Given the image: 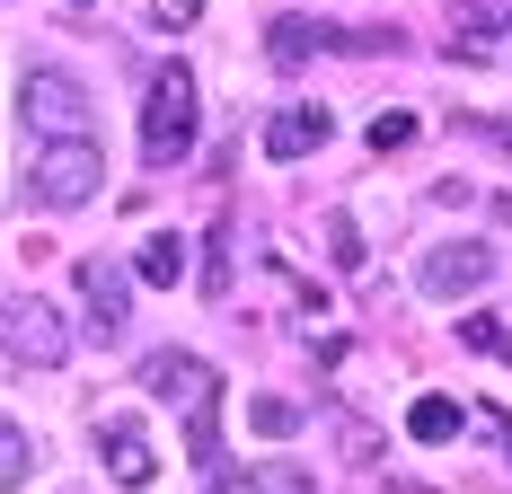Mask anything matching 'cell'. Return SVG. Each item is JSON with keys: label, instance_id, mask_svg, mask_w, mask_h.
Wrapping results in <instances>:
<instances>
[{"label": "cell", "instance_id": "obj_1", "mask_svg": "<svg viewBox=\"0 0 512 494\" xmlns=\"http://www.w3.org/2000/svg\"><path fill=\"white\" fill-rule=\"evenodd\" d=\"M195 124H204L195 71H186V62L151 71V98H142V159H151V168H177V159L195 150Z\"/></svg>", "mask_w": 512, "mask_h": 494}, {"label": "cell", "instance_id": "obj_2", "mask_svg": "<svg viewBox=\"0 0 512 494\" xmlns=\"http://www.w3.org/2000/svg\"><path fill=\"white\" fill-rule=\"evenodd\" d=\"M18 115H27L36 142H98L89 133V89L71 71H53V62H27L18 71Z\"/></svg>", "mask_w": 512, "mask_h": 494}, {"label": "cell", "instance_id": "obj_3", "mask_svg": "<svg viewBox=\"0 0 512 494\" xmlns=\"http://www.w3.org/2000/svg\"><path fill=\"white\" fill-rule=\"evenodd\" d=\"M106 177V150L98 142H36V168H27V186L45 212H71V203H89Z\"/></svg>", "mask_w": 512, "mask_h": 494}, {"label": "cell", "instance_id": "obj_4", "mask_svg": "<svg viewBox=\"0 0 512 494\" xmlns=\"http://www.w3.org/2000/svg\"><path fill=\"white\" fill-rule=\"evenodd\" d=\"M0 345L18 353V362H36V371H53L62 353H71V327H62V309L36 292H18V300H0Z\"/></svg>", "mask_w": 512, "mask_h": 494}, {"label": "cell", "instance_id": "obj_5", "mask_svg": "<svg viewBox=\"0 0 512 494\" xmlns=\"http://www.w3.org/2000/svg\"><path fill=\"white\" fill-rule=\"evenodd\" d=\"M486 274H495V247H486V239H451V247H433V256L415 265L424 300H460V292H477Z\"/></svg>", "mask_w": 512, "mask_h": 494}, {"label": "cell", "instance_id": "obj_6", "mask_svg": "<svg viewBox=\"0 0 512 494\" xmlns=\"http://www.w3.org/2000/svg\"><path fill=\"white\" fill-rule=\"evenodd\" d=\"M98 450H106V477L124 494H142L159 477V450H151V433H142V415H98Z\"/></svg>", "mask_w": 512, "mask_h": 494}, {"label": "cell", "instance_id": "obj_7", "mask_svg": "<svg viewBox=\"0 0 512 494\" xmlns=\"http://www.w3.org/2000/svg\"><path fill=\"white\" fill-rule=\"evenodd\" d=\"M80 300H89L98 345H115V336H124V318H133V274H124L115 256H80Z\"/></svg>", "mask_w": 512, "mask_h": 494}, {"label": "cell", "instance_id": "obj_8", "mask_svg": "<svg viewBox=\"0 0 512 494\" xmlns=\"http://www.w3.org/2000/svg\"><path fill=\"white\" fill-rule=\"evenodd\" d=\"M142 389H151L159 406H168V397H177V406H195V397H212V389H221V371H212L204 353L159 345V353H142Z\"/></svg>", "mask_w": 512, "mask_h": 494}, {"label": "cell", "instance_id": "obj_9", "mask_svg": "<svg viewBox=\"0 0 512 494\" xmlns=\"http://www.w3.org/2000/svg\"><path fill=\"white\" fill-rule=\"evenodd\" d=\"M318 142H327V106H283L265 124V159H309Z\"/></svg>", "mask_w": 512, "mask_h": 494}, {"label": "cell", "instance_id": "obj_10", "mask_svg": "<svg viewBox=\"0 0 512 494\" xmlns=\"http://www.w3.org/2000/svg\"><path fill=\"white\" fill-rule=\"evenodd\" d=\"M336 45V27H318V18H274L265 27V62H283V71H301L309 53H327Z\"/></svg>", "mask_w": 512, "mask_h": 494}, {"label": "cell", "instance_id": "obj_11", "mask_svg": "<svg viewBox=\"0 0 512 494\" xmlns=\"http://www.w3.org/2000/svg\"><path fill=\"white\" fill-rule=\"evenodd\" d=\"M407 433H415V442H460V433H468L460 397H415V406H407Z\"/></svg>", "mask_w": 512, "mask_h": 494}, {"label": "cell", "instance_id": "obj_12", "mask_svg": "<svg viewBox=\"0 0 512 494\" xmlns=\"http://www.w3.org/2000/svg\"><path fill=\"white\" fill-rule=\"evenodd\" d=\"M495 36H504V27H495V18H486V9H477V0H460V27H451V53H460V62H495Z\"/></svg>", "mask_w": 512, "mask_h": 494}, {"label": "cell", "instance_id": "obj_13", "mask_svg": "<svg viewBox=\"0 0 512 494\" xmlns=\"http://www.w3.org/2000/svg\"><path fill=\"white\" fill-rule=\"evenodd\" d=\"M186 450H195V468H221V389L186 406Z\"/></svg>", "mask_w": 512, "mask_h": 494}, {"label": "cell", "instance_id": "obj_14", "mask_svg": "<svg viewBox=\"0 0 512 494\" xmlns=\"http://www.w3.org/2000/svg\"><path fill=\"white\" fill-rule=\"evenodd\" d=\"M239 494H309V468H292V459H256L248 477H239Z\"/></svg>", "mask_w": 512, "mask_h": 494}, {"label": "cell", "instance_id": "obj_15", "mask_svg": "<svg viewBox=\"0 0 512 494\" xmlns=\"http://www.w3.org/2000/svg\"><path fill=\"white\" fill-rule=\"evenodd\" d=\"M27 468H36V442H27V433L0 415V494H18V486H27Z\"/></svg>", "mask_w": 512, "mask_h": 494}, {"label": "cell", "instance_id": "obj_16", "mask_svg": "<svg viewBox=\"0 0 512 494\" xmlns=\"http://www.w3.org/2000/svg\"><path fill=\"white\" fill-rule=\"evenodd\" d=\"M177 274H186V239H177V230L142 239V283H177Z\"/></svg>", "mask_w": 512, "mask_h": 494}, {"label": "cell", "instance_id": "obj_17", "mask_svg": "<svg viewBox=\"0 0 512 494\" xmlns=\"http://www.w3.org/2000/svg\"><path fill=\"white\" fill-rule=\"evenodd\" d=\"M248 424L265 433V442H283V433L301 424V406H292V397H248Z\"/></svg>", "mask_w": 512, "mask_h": 494}, {"label": "cell", "instance_id": "obj_18", "mask_svg": "<svg viewBox=\"0 0 512 494\" xmlns=\"http://www.w3.org/2000/svg\"><path fill=\"white\" fill-rule=\"evenodd\" d=\"M327 256H336L345 274L362 265V230H354V212H327Z\"/></svg>", "mask_w": 512, "mask_h": 494}, {"label": "cell", "instance_id": "obj_19", "mask_svg": "<svg viewBox=\"0 0 512 494\" xmlns=\"http://www.w3.org/2000/svg\"><path fill=\"white\" fill-rule=\"evenodd\" d=\"M362 142H371V159H380V150H407V142H415V115H371V133H362Z\"/></svg>", "mask_w": 512, "mask_h": 494}, {"label": "cell", "instance_id": "obj_20", "mask_svg": "<svg viewBox=\"0 0 512 494\" xmlns=\"http://www.w3.org/2000/svg\"><path fill=\"white\" fill-rule=\"evenodd\" d=\"M460 336L477 353H504V362H512V327H495V318H460Z\"/></svg>", "mask_w": 512, "mask_h": 494}, {"label": "cell", "instance_id": "obj_21", "mask_svg": "<svg viewBox=\"0 0 512 494\" xmlns=\"http://www.w3.org/2000/svg\"><path fill=\"white\" fill-rule=\"evenodd\" d=\"M151 18H159V27H195V18H204V0H151Z\"/></svg>", "mask_w": 512, "mask_h": 494}, {"label": "cell", "instance_id": "obj_22", "mask_svg": "<svg viewBox=\"0 0 512 494\" xmlns=\"http://www.w3.org/2000/svg\"><path fill=\"white\" fill-rule=\"evenodd\" d=\"M486 433L504 442V459H512V406H486Z\"/></svg>", "mask_w": 512, "mask_h": 494}, {"label": "cell", "instance_id": "obj_23", "mask_svg": "<svg viewBox=\"0 0 512 494\" xmlns=\"http://www.w3.org/2000/svg\"><path fill=\"white\" fill-rule=\"evenodd\" d=\"M504 53H512V45H504Z\"/></svg>", "mask_w": 512, "mask_h": 494}]
</instances>
